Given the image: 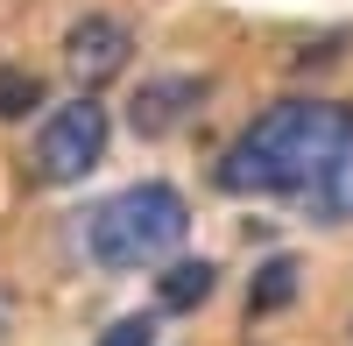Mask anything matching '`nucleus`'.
Returning a JSON list of instances; mask_svg holds the SVG:
<instances>
[{"instance_id":"1","label":"nucleus","mask_w":353,"mask_h":346,"mask_svg":"<svg viewBox=\"0 0 353 346\" xmlns=\"http://www.w3.org/2000/svg\"><path fill=\"white\" fill-rule=\"evenodd\" d=\"M346 128H353V113L332 99H283L219 156L212 184L226 198H254V191L261 198H304L332 170Z\"/></svg>"},{"instance_id":"2","label":"nucleus","mask_w":353,"mask_h":346,"mask_svg":"<svg viewBox=\"0 0 353 346\" xmlns=\"http://www.w3.org/2000/svg\"><path fill=\"white\" fill-rule=\"evenodd\" d=\"M78 234H85V254H92L99 269L128 276V269H149V262H163V254L184 247L191 205L170 184H128V191L99 198V205L85 212Z\"/></svg>"},{"instance_id":"3","label":"nucleus","mask_w":353,"mask_h":346,"mask_svg":"<svg viewBox=\"0 0 353 346\" xmlns=\"http://www.w3.org/2000/svg\"><path fill=\"white\" fill-rule=\"evenodd\" d=\"M106 134H113V121H106V106L92 92L64 99L36 128V149H28V156H36V184H78V177H92L99 156H106Z\"/></svg>"},{"instance_id":"4","label":"nucleus","mask_w":353,"mask_h":346,"mask_svg":"<svg viewBox=\"0 0 353 346\" xmlns=\"http://www.w3.org/2000/svg\"><path fill=\"white\" fill-rule=\"evenodd\" d=\"M134 64V28L113 21V14H85L64 28V71L85 85V92H99L106 78H121Z\"/></svg>"},{"instance_id":"5","label":"nucleus","mask_w":353,"mask_h":346,"mask_svg":"<svg viewBox=\"0 0 353 346\" xmlns=\"http://www.w3.org/2000/svg\"><path fill=\"white\" fill-rule=\"evenodd\" d=\"M205 99H212V78H198V71H156V78L134 85V99H128V128L149 134V141H156V134H176Z\"/></svg>"},{"instance_id":"6","label":"nucleus","mask_w":353,"mask_h":346,"mask_svg":"<svg viewBox=\"0 0 353 346\" xmlns=\"http://www.w3.org/2000/svg\"><path fill=\"white\" fill-rule=\"evenodd\" d=\"M304 212H311L318 226H346V219H353V128H346V141H339L332 170L304 191Z\"/></svg>"},{"instance_id":"7","label":"nucleus","mask_w":353,"mask_h":346,"mask_svg":"<svg viewBox=\"0 0 353 346\" xmlns=\"http://www.w3.org/2000/svg\"><path fill=\"white\" fill-rule=\"evenodd\" d=\"M297 254H269V262L254 269V283H248V318H276V311H290L297 304Z\"/></svg>"},{"instance_id":"8","label":"nucleus","mask_w":353,"mask_h":346,"mask_svg":"<svg viewBox=\"0 0 353 346\" xmlns=\"http://www.w3.org/2000/svg\"><path fill=\"white\" fill-rule=\"evenodd\" d=\"M212 283H219L212 262H170L163 283H156V290H163V311H198L205 297H212Z\"/></svg>"},{"instance_id":"9","label":"nucleus","mask_w":353,"mask_h":346,"mask_svg":"<svg viewBox=\"0 0 353 346\" xmlns=\"http://www.w3.org/2000/svg\"><path fill=\"white\" fill-rule=\"evenodd\" d=\"M36 106H43V78H36V71L0 64V121H28Z\"/></svg>"},{"instance_id":"10","label":"nucleus","mask_w":353,"mask_h":346,"mask_svg":"<svg viewBox=\"0 0 353 346\" xmlns=\"http://www.w3.org/2000/svg\"><path fill=\"white\" fill-rule=\"evenodd\" d=\"M99 346H156V318L149 311H134V318H113L99 332Z\"/></svg>"},{"instance_id":"11","label":"nucleus","mask_w":353,"mask_h":346,"mask_svg":"<svg viewBox=\"0 0 353 346\" xmlns=\"http://www.w3.org/2000/svg\"><path fill=\"white\" fill-rule=\"evenodd\" d=\"M0 318H8V290H0Z\"/></svg>"}]
</instances>
